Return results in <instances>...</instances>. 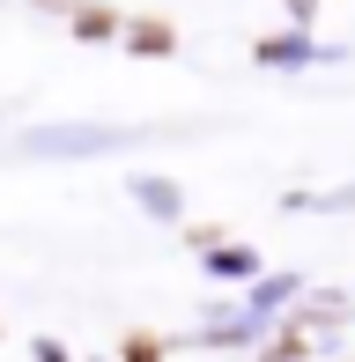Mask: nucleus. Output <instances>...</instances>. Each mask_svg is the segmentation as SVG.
I'll list each match as a JSON object with an SVG mask.
<instances>
[{
  "label": "nucleus",
  "mask_w": 355,
  "mask_h": 362,
  "mask_svg": "<svg viewBox=\"0 0 355 362\" xmlns=\"http://www.w3.org/2000/svg\"><path fill=\"white\" fill-rule=\"evenodd\" d=\"M149 126H89V119H52L15 134V156L30 163H82V156H119V148H141Z\"/></svg>",
  "instance_id": "1"
},
{
  "label": "nucleus",
  "mask_w": 355,
  "mask_h": 362,
  "mask_svg": "<svg viewBox=\"0 0 355 362\" xmlns=\"http://www.w3.org/2000/svg\"><path fill=\"white\" fill-rule=\"evenodd\" d=\"M274 325L281 318H267V310H252V303H207L200 325L185 333V348H200V355H260V340Z\"/></svg>",
  "instance_id": "2"
},
{
  "label": "nucleus",
  "mask_w": 355,
  "mask_h": 362,
  "mask_svg": "<svg viewBox=\"0 0 355 362\" xmlns=\"http://www.w3.org/2000/svg\"><path fill=\"white\" fill-rule=\"evenodd\" d=\"M252 67H267V74L348 67V45H311V30H303V23H289V30H267V37H252Z\"/></svg>",
  "instance_id": "3"
},
{
  "label": "nucleus",
  "mask_w": 355,
  "mask_h": 362,
  "mask_svg": "<svg viewBox=\"0 0 355 362\" xmlns=\"http://www.w3.org/2000/svg\"><path fill=\"white\" fill-rule=\"evenodd\" d=\"M289 318H296L303 333L318 340V355H341V325L355 318V296H348V288H318V281H311V288H303V303L289 310Z\"/></svg>",
  "instance_id": "4"
},
{
  "label": "nucleus",
  "mask_w": 355,
  "mask_h": 362,
  "mask_svg": "<svg viewBox=\"0 0 355 362\" xmlns=\"http://www.w3.org/2000/svg\"><path fill=\"white\" fill-rule=\"evenodd\" d=\"M126 200H134L149 222L185 229V185H178V177H163V170H134V177H126Z\"/></svg>",
  "instance_id": "5"
},
{
  "label": "nucleus",
  "mask_w": 355,
  "mask_h": 362,
  "mask_svg": "<svg viewBox=\"0 0 355 362\" xmlns=\"http://www.w3.org/2000/svg\"><path fill=\"white\" fill-rule=\"evenodd\" d=\"M119 52H134V59H178V23H170V15H126Z\"/></svg>",
  "instance_id": "6"
},
{
  "label": "nucleus",
  "mask_w": 355,
  "mask_h": 362,
  "mask_svg": "<svg viewBox=\"0 0 355 362\" xmlns=\"http://www.w3.org/2000/svg\"><path fill=\"white\" fill-rule=\"evenodd\" d=\"M67 30H74V45H119L126 15L111 0H67Z\"/></svg>",
  "instance_id": "7"
},
{
  "label": "nucleus",
  "mask_w": 355,
  "mask_h": 362,
  "mask_svg": "<svg viewBox=\"0 0 355 362\" xmlns=\"http://www.w3.org/2000/svg\"><path fill=\"white\" fill-rule=\"evenodd\" d=\"M303 288H311V281H303L296 267H281V274H260V281H245V303H252V310H267V318H289V310L303 303Z\"/></svg>",
  "instance_id": "8"
},
{
  "label": "nucleus",
  "mask_w": 355,
  "mask_h": 362,
  "mask_svg": "<svg viewBox=\"0 0 355 362\" xmlns=\"http://www.w3.org/2000/svg\"><path fill=\"white\" fill-rule=\"evenodd\" d=\"M200 274L207 281H260L267 274V259H260V244H215V252H200Z\"/></svg>",
  "instance_id": "9"
},
{
  "label": "nucleus",
  "mask_w": 355,
  "mask_h": 362,
  "mask_svg": "<svg viewBox=\"0 0 355 362\" xmlns=\"http://www.w3.org/2000/svg\"><path fill=\"white\" fill-rule=\"evenodd\" d=\"M311 355H318V340L303 333L296 318H281V325H274V333L260 340V355H252V362H311Z\"/></svg>",
  "instance_id": "10"
},
{
  "label": "nucleus",
  "mask_w": 355,
  "mask_h": 362,
  "mask_svg": "<svg viewBox=\"0 0 355 362\" xmlns=\"http://www.w3.org/2000/svg\"><path fill=\"white\" fill-rule=\"evenodd\" d=\"M281 215H355V185H341V192H281Z\"/></svg>",
  "instance_id": "11"
},
{
  "label": "nucleus",
  "mask_w": 355,
  "mask_h": 362,
  "mask_svg": "<svg viewBox=\"0 0 355 362\" xmlns=\"http://www.w3.org/2000/svg\"><path fill=\"white\" fill-rule=\"evenodd\" d=\"M111 348H119L126 362H163V355H170V348H163V333H149V325H134V333H119Z\"/></svg>",
  "instance_id": "12"
},
{
  "label": "nucleus",
  "mask_w": 355,
  "mask_h": 362,
  "mask_svg": "<svg viewBox=\"0 0 355 362\" xmlns=\"http://www.w3.org/2000/svg\"><path fill=\"white\" fill-rule=\"evenodd\" d=\"M178 237H185L192 252H215V244H230V229H222V222H185Z\"/></svg>",
  "instance_id": "13"
},
{
  "label": "nucleus",
  "mask_w": 355,
  "mask_h": 362,
  "mask_svg": "<svg viewBox=\"0 0 355 362\" xmlns=\"http://www.w3.org/2000/svg\"><path fill=\"white\" fill-rule=\"evenodd\" d=\"M30 362H74V348L52 340V333H37V340H30Z\"/></svg>",
  "instance_id": "14"
},
{
  "label": "nucleus",
  "mask_w": 355,
  "mask_h": 362,
  "mask_svg": "<svg viewBox=\"0 0 355 362\" xmlns=\"http://www.w3.org/2000/svg\"><path fill=\"white\" fill-rule=\"evenodd\" d=\"M281 8H289V23H303V30L318 23V0H281Z\"/></svg>",
  "instance_id": "15"
},
{
  "label": "nucleus",
  "mask_w": 355,
  "mask_h": 362,
  "mask_svg": "<svg viewBox=\"0 0 355 362\" xmlns=\"http://www.w3.org/2000/svg\"><path fill=\"white\" fill-rule=\"evenodd\" d=\"M89 362H126V355H119V348H111V355H89Z\"/></svg>",
  "instance_id": "16"
},
{
  "label": "nucleus",
  "mask_w": 355,
  "mask_h": 362,
  "mask_svg": "<svg viewBox=\"0 0 355 362\" xmlns=\"http://www.w3.org/2000/svg\"><path fill=\"white\" fill-rule=\"evenodd\" d=\"M326 362H348V355H326Z\"/></svg>",
  "instance_id": "17"
}]
</instances>
